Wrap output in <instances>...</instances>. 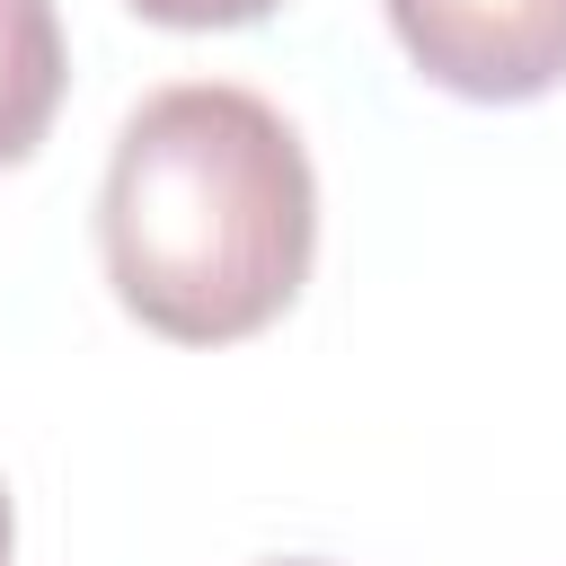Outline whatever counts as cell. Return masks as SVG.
Wrapping results in <instances>:
<instances>
[{
    "mask_svg": "<svg viewBox=\"0 0 566 566\" xmlns=\"http://www.w3.org/2000/svg\"><path fill=\"white\" fill-rule=\"evenodd\" d=\"M115 301L168 345H239L292 310L318 248V186L301 133L230 80L142 97L97 203Z\"/></svg>",
    "mask_w": 566,
    "mask_h": 566,
    "instance_id": "6da1fadb",
    "label": "cell"
},
{
    "mask_svg": "<svg viewBox=\"0 0 566 566\" xmlns=\"http://www.w3.org/2000/svg\"><path fill=\"white\" fill-rule=\"evenodd\" d=\"M0 566H9V495H0Z\"/></svg>",
    "mask_w": 566,
    "mask_h": 566,
    "instance_id": "5b68a950",
    "label": "cell"
},
{
    "mask_svg": "<svg viewBox=\"0 0 566 566\" xmlns=\"http://www.w3.org/2000/svg\"><path fill=\"white\" fill-rule=\"evenodd\" d=\"M407 62L478 106H522L566 80V0H389Z\"/></svg>",
    "mask_w": 566,
    "mask_h": 566,
    "instance_id": "7a4b0ae2",
    "label": "cell"
},
{
    "mask_svg": "<svg viewBox=\"0 0 566 566\" xmlns=\"http://www.w3.org/2000/svg\"><path fill=\"white\" fill-rule=\"evenodd\" d=\"M274 566H327V557H274Z\"/></svg>",
    "mask_w": 566,
    "mask_h": 566,
    "instance_id": "8992f818",
    "label": "cell"
},
{
    "mask_svg": "<svg viewBox=\"0 0 566 566\" xmlns=\"http://www.w3.org/2000/svg\"><path fill=\"white\" fill-rule=\"evenodd\" d=\"M62 80H71V53H62L53 0H0V168H18L44 142Z\"/></svg>",
    "mask_w": 566,
    "mask_h": 566,
    "instance_id": "3957f363",
    "label": "cell"
},
{
    "mask_svg": "<svg viewBox=\"0 0 566 566\" xmlns=\"http://www.w3.org/2000/svg\"><path fill=\"white\" fill-rule=\"evenodd\" d=\"M124 9L150 18V27H248V18H265L283 0H124Z\"/></svg>",
    "mask_w": 566,
    "mask_h": 566,
    "instance_id": "277c9868",
    "label": "cell"
}]
</instances>
